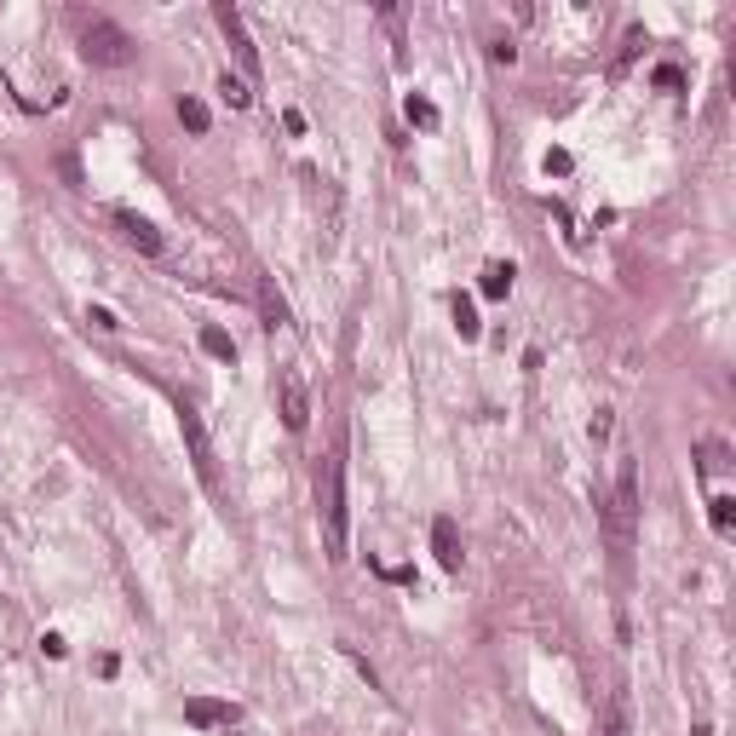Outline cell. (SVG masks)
<instances>
[{
  "instance_id": "1",
  "label": "cell",
  "mask_w": 736,
  "mask_h": 736,
  "mask_svg": "<svg viewBox=\"0 0 736 736\" xmlns=\"http://www.w3.org/2000/svg\"><path fill=\"white\" fill-rule=\"evenodd\" d=\"M604 530H610V552H616V564L628 570L633 535H639V472H633V460L616 466V484H610V500H604Z\"/></svg>"
},
{
  "instance_id": "2",
  "label": "cell",
  "mask_w": 736,
  "mask_h": 736,
  "mask_svg": "<svg viewBox=\"0 0 736 736\" xmlns=\"http://www.w3.org/2000/svg\"><path fill=\"white\" fill-rule=\"evenodd\" d=\"M316 518H323V541H328V558H346V541H351V530H346V460L340 455H328L323 460V472H316Z\"/></svg>"
},
{
  "instance_id": "3",
  "label": "cell",
  "mask_w": 736,
  "mask_h": 736,
  "mask_svg": "<svg viewBox=\"0 0 736 736\" xmlns=\"http://www.w3.org/2000/svg\"><path fill=\"white\" fill-rule=\"evenodd\" d=\"M76 29H81V52L92 58V64H104V69H127L132 64V35L121 29L116 18H104V12H81L76 18Z\"/></svg>"
},
{
  "instance_id": "4",
  "label": "cell",
  "mask_w": 736,
  "mask_h": 736,
  "mask_svg": "<svg viewBox=\"0 0 736 736\" xmlns=\"http://www.w3.org/2000/svg\"><path fill=\"white\" fill-rule=\"evenodd\" d=\"M276 414H282L288 432H305V426H311V391H305L300 368H282L276 374Z\"/></svg>"
},
{
  "instance_id": "5",
  "label": "cell",
  "mask_w": 736,
  "mask_h": 736,
  "mask_svg": "<svg viewBox=\"0 0 736 736\" xmlns=\"http://www.w3.org/2000/svg\"><path fill=\"white\" fill-rule=\"evenodd\" d=\"M179 432H184V444H190L196 477H202L207 489H219V472H213V444H207V432H202V414H196V409H179Z\"/></svg>"
},
{
  "instance_id": "6",
  "label": "cell",
  "mask_w": 736,
  "mask_h": 736,
  "mask_svg": "<svg viewBox=\"0 0 736 736\" xmlns=\"http://www.w3.org/2000/svg\"><path fill=\"white\" fill-rule=\"evenodd\" d=\"M213 18H219V29H225V41L236 46V64L248 69V76H260V52H253V41H248V23H242V12L230 6V0H219Z\"/></svg>"
},
{
  "instance_id": "7",
  "label": "cell",
  "mask_w": 736,
  "mask_h": 736,
  "mask_svg": "<svg viewBox=\"0 0 736 736\" xmlns=\"http://www.w3.org/2000/svg\"><path fill=\"white\" fill-rule=\"evenodd\" d=\"M109 219H116V230H121V236H127V242H132V248H139V253H162V230H156L150 219L127 213V207H116V213H109Z\"/></svg>"
},
{
  "instance_id": "8",
  "label": "cell",
  "mask_w": 736,
  "mask_h": 736,
  "mask_svg": "<svg viewBox=\"0 0 736 736\" xmlns=\"http://www.w3.org/2000/svg\"><path fill=\"white\" fill-rule=\"evenodd\" d=\"M184 719H190V725H207V731H213V725H236V708H230V702H213V696H190V702H184Z\"/></svg>"
},
{
  "instance_id": "9",
  "label": "cell",
  "mask_w": 736,
  "mask_h": 736,
  "mask_svg": "<svg viewBox=\"0 0 736 736\" xmlns=\"http://www.w3.org/2000/svg\"><path fill=\"white\" fill-rule=\"evenodd\" d=\"M432 552H437V564H444V570H460L466 547H460V530H455V518H437V524H432Z\"/></svg>"
},
{
  "instance_id": "10",
  "label": "cell",
  "mask_w": 736,
  "mask_h": 736,
  "mask_svg": "<svg viewBox=\"0 0 736 736\" xmlns=\"http://www.w3.org/2000/svg\"><path fill=\"white\" fill-rule=\"evenodd\" d=\"M598 736H633V696H628V684H616V691H610L604 731H598Z\"/></svg>"
},
{
  "instance_id": "11",
  "label": "cell",
  "mask_w": 736,
  "mask_h": 736,
  "mask_svg": "<svg viewBox=\"0 0 736 736\" xmlns=\"http://www.w3.org/2000/svg\"><path fill=\"white\" fill-rule=\"evenodd\" d=\"M260 311H265V328H282V323H288V300L276 293L271 276H260Z\"/></svg>"
},
{
  "instance_id": "12",
  "label": "cell",
  "mask_w": 736,
  "mask_h": 736,
  "mask_svg": "<svg viewBox=\"0 0 736 736\" xmlns=\"http://www.w3.org/2000/svg\"><path fill=\"white\" fill-rule=\"evenodd\" d=\"M202 351L219 357V363H236V340H230L225 328H202Z\"/></svg>"
},
{
  "instance_id": "13",
  "label": "cell",
  "mask_w": 736,
  "mask_h": 736,
  "mask_svg": "<svg viewBox=\"0 0 736 736\" xmlns=\"http://www.w3.org/2000/svg\"><path fill=\"white\" fill-rule=\"evenodd\" d=\"M484 293H489V300H507V293H512V265H484Z\"/></svg>"
},
{
  "instance_id": "14",
  "label": "cell",
  "mask_w": 736,
  "mask_h": 736,
  "mask_svg": "<svg viewBox=\"0 0 736 736\" xmlns=\"http://www.w3.org/2000/svg\"><path fill=\"white\" fill-rule=\"evenodd\" d=\"M455 328H460V340H477V334H484V323H477V305L466 300V293H455Z\"/></svg>"
},
{
  "instance_id": "15",
  "label": "cell",
  "mask_w": 736,
  "mask_h": 736,
  "mask_svg": "<svg viewBox=\"0 0 736 736\" xmlns=\"http://www.w3.org/2000/svg\"><path fill=\"white\" fill-rule=\"evenodd\" d=\"M403 116H409L414 127H426V132L437 127V104H432V98H420V92H409V104H403Z\"/></svg>"
},
{
  "instance_id": "16",
  "label": "cell",
  "mask_w": 736,
  "mask_h": 736,
  "mask_svg": "<svg viewBox=\"0 0 736 736\" xmlns=\"http://www.w3.org/2000/svg\"><path fill=\"white\" fill-rule=\"evenodd\" d=\"M179 121H184L190 132H207V121H213V116H207L202 98H179Z\"/></svg>"
},
{
  "instance_id": "17",
  "label": "cell",
  "mask_w": 736,
  "mask_h": 736,
  "mask_svg": "<svg viewBox=\"0 0 736 736\" xmlns=\"http://www.w3.org/2000/svg\"><path fill=\"white\" fill-rule=\"evenodd\" d=\"M219 92H225V98H230V109H248V104H253V92H248V81H242V76H230V69H225V76H219Z\"/></svg>"
},
{
  "instance_id": "18",
  "label": "cell",
  "mask_w": 736,
  "mask_h": 736,
  "mask_svg": "<svg viewBox=\"0 0 736 736\" xmlns=\"http://www.w3.org/2000/svg\"><path fill=\"white\" fill-rule=\"evenodd\" d=\"M731 507H736L731 495H714V500H708V512H714V530H719V535H731V524H736Z\"/></svg>"
},
{
  "instance_id": "19",
  "label": "cell",
  "mask_w": 736,
  "mask_h": 736,
  "mask_svg": "<svg viewBox=\"0 0 736 736\" xmlns=\"http://www.w3.org/2000/svg\"><path fill=\"white\" fill-rule=\"evenodd\" d=\"M610 426H616V420H610V409H598L593 426H587V432H593V444H610Z\"/></svg>"
},
{
  "instance_id": "20",
  "label": "cell",
  "mask_w": 736,
  "mask_h": 736,
  "mask_svg": "<svg viewBox=\"0 0 736 736\" xmlns=\"http://www.w3.org/2000/svg\"><path fill=\"white\" fill-rule=\"evenodd\" d=\"M87 323H92V328H104V334H116V328H121V323H116V311H104V305H92Z\"/></svg>"
},
{
  "instance_id": "21",
  "label": "cell",
  "mask_w": 736,
  "mask_h": 736,
  "mask_svg": "<svg viewBox=\"0 0 736 736\" xmlns=\"http://www.w3.org/2000/svg\"><path fill=\"white\" fill-rule=\"evenodd\" d=\"M656 87H684V76H679L673 64H661V69H656Z\"/></svg>"
},
{
  "instance_id": "22",
  "label": "cell",
  "mask_w": 736,
  "mask_h": 736,
  "mask_svg": "<svg viewBox=\"0 0 736 736\" xmlns=\"http://www.w3.org/2000/svg\"><path fill=\"white\" fill-rule=\"evenodd\" d=\"M547 173H570V156H564V150H547Z\"/></svg>"
}]
</instances>
